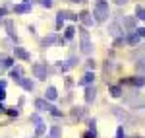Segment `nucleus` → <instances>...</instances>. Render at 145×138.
<instances>
[{"instance_id":"f257e3e1","label":"nucleus","mask_w":145,"mask_h":138,"mask_svg":"<svg viewBox=\"0 0 145 138\" xmlns=\"http://www.w3.org/2000/svg\"><path fill=\"white\" fill-rule=\"evenodd\" d=\"M108 14H110V10H108V4L105 2V0H97L95 2V6H93V20L97 23H103L106 22V18H108Z\"/></svg>"},{"instance_id":"f03ea898","label":"nucleus","mask_w":145,"mask_h":138,"mask_svg":"<svg viewBox=\"0 0 145 138\" xmlns=\"http://www.w3.org/2000/svg\"><path fill=\"white\" fill-rule=\"evenodd\" d=\"M124 103L130 105L135 111L145 109V95L143 93H137V92H132V93H128V95H124Z\"/></svg>"},{"instance_id":"7ed1b4c3","label":"nucleus","mask_w":145,"mask_h":138,"mask_svg":"<svg viewBox=\"0 0 145 138\" xmlns=\"http://www.w3.org/2000/svg\"><path fill=\"white\" fill-rule=\"evenodd\" d=\"M79 39H81V43H79V51L83 53V55H91V51H93V45H91V37H89V31L85 29V27H81L79 29Z\"/></svg>"},{"instance_id":"20e7f679","label":"nucleus","mask_w":145,"mask_h":138,"mask_svg":"<svg viewBox=\"0 0 145 138\" xmlns=\"http://www.w3.org/2000/svg\"><path fill=\"white\" fill-rule=\"evenodd\" d=\"M31 72H33V76L37 78V80H46L50 70H48V66L43 64V62H35L33 66H31Z\"/></svg>"},{"instance_id":"39448f33","label":"nucleus","mask_w":145,"mask_h":138,"mask_svg":"<svg viewBox=\"0 0 145 138\" xmlns=\"http://www.w3.org/2000/svg\"><path fill=\"white\" fill-rule=\"evenodd\" d=\"M110 113H112L114 117H118L122 123H128V121H130V117H132L130 113H126L122 107H110Z\"/></svg>"},{"instance_id":"423d86ee","label":"nucleus","mask_w":145,"mask_h":138,"mask_svg":"<svg viewBox=\"0 0 145 138\" xmlns=\"http://www.w3.org/2000/svg\"><path fill=\"white\" fill-rule=\"evenodd\" d=\"M83 97H85V103L91 105L95 99H97V88H95V86H87V88H85V95H83Z\"/></svg>"},{"instance_id":"0eeeda50","label":"nucleus","mask_w":145,"mask_h":138,"mask_svg":"<svg viewBox=\"0 0 145 138\" xmlns=\"http://www.w3.org/2000/svg\"><path fill=\"white\" fill-rule=\"evenodd\" d=\"M85 115H87V109L85 107H72V111H70L72 121H79V119H83Z\"/></svg>"},{"instance_id":"6e6552de","label":"nucleus","mask_w":145,"mask_h":138,"mask_svg":"<svg viewBox=\"0 0 145 138\" xmlns=\"http://www.w3.org/2000/svg\"><path fill=\"white\" fill-rule=\"evenodd\" d=\"M78 16H79V22L83 23L85 27H91V25L95 23V20H93V14H89L87 10H83L81 14H78Z\"/></svg>"},{"instance_id":"1a4fd4ad","label":"nucleus","mask_w":145,"mask_h":138,"mask_svg":"<svg viewBox=\"0 0 145 138\" xmlns=\"http://www.w3.org/2000/svg\"><path fill=\"white\" fill-rule=\"evenodd\" d=\"M35 109H37V111H48V113H50L54 107L48 103V99H35Z\"/></svg>"},{"instance_id":"9d476101","label":"nucleus","mask_w":145,"mask_h":138,"mask_svg":"<svg viewBox=\"0 0 145 138\" xmlns=\"http://www.w3.org/2000/svg\"><path fill=\"white\" fill-rule=\"evenodd\" d=\"M56 41H60V37L54 35V33H50L48 37H43V39H41V47H43V49H48L50 45H54Z\"/></svg>"},{"instance_id":"9b49d317","label":"nucleus","mask_w":145,"mask_h":138,"mask_svg":"<svg viewBox=\"0 0 145 138\" xmlns=\"http://www.w3.org/2000/svg\"><path fill=\"white\" fill-rule=\"evenodd\" d=\"M4 27H6V33H8V37H10V39H14V41H18V35H16V27H14V22H12V20H6Z\"/></svg>"},{"instance_id":"f8f14e48","label":"nucleus","mask_w":145,"mask_h":138,"mask_svg":"<svg viewBox=\"0 0 145 138\" xmlns=\"http://www.w3.org/2000/svg\"><path fill=\"white\" fill-rule=\"evenodd\" d=\"M93 82H95V74H93L91 70H87V72H85V76L78 82V86H91Z\"/></svg>"},{"instance_id":"ddd939ff","label":"nucleus","mask_w":145,"mask_h":138,"mask_svg":"<svg viewBox=\"0 0 145 138\" xmlns=\"http://www.w3.org/2000/svg\"><path fill=\"white\" fill-rule=\"evenodd\" d=\"M128 33H130V35H126V37H124V41H126L128 45H137V43H139V39H141L139 33H137V31H128Z\"/></svg>"},{"instance_id":"4468645a","label":"nucleus","mask_w":145,"mask_h":138,"mask_svg":"<svg viewBox=\"0 0 145 138\" xmlns=\"http://www.w3.org/2000/svg\"><path fill=\"white\" fill-rule=\"evenodd\" d=\"M128 84H132L134 88H143L145 86V74H137L132 80H128Z\"/></svg>"},{"instance_id":"2eb2a0df","label":"nucleus","mask_w":145,"mask_h":138,"mask_svg":"<svg viewBox=\"0 0 145 138\" xmlns=\"http://www.w3.org/2000/svg\"><path fill=\"white\" fill-rule=\"evenodd\" d=\"M16 14H29L31 12V2H23V4H16L14 6Z\"/></svg>"},{"instance_id":"dca6fc26","label":"nucleus","mask_w":145,"mask_h":138,"mask_svg":"<svg viewBox=\"0 0 145 138\" xmlns=\"http://www.w3.org/2000/svg\"><path fill=\"white\" fill-rule=\"evenodd\" d=\"M14 55L18 58H22V60H31V55H29L23 47H14Z\"/></svg>"},{"instance_id":"f3484780","label":"nucleus","mask_w":145,"mask_h":138,"mask_svg":"<svg viewBox=\"0 0 145 138\" xmlns=\"http://www.w3.org/2000/svg\"><path fill=\"white\" fill-rule=\"evenodd\" d=\"M122 25L128 29V31H135V18L134 16H126L122 20Z\"/></svg>"},{"instance_id":"a211bd4d","label":"nucleus","mask_w":145,"mask_h":138,"mask_svg":"<svg viewBox=\"0 0 145 138\" xmlns=\"http://www.w3.org/2000/svg\"><path fill=\"white\" fill-rule=\"evenodd\" d=\"M18 84L22 86V88L25 90V92H33V90H35V84H33L31 80H29V78H22V80L18 82Z\"/></svg>"},{"instance_id":"6ab92c4d","label":"nucleus","mask_w":145,"mask_h":138,"mask_svg":"<svg viewBox=\"0 0 145 138\" xmlns=\"http://www.w3.org/2000/svg\"><path fill=\"white\" fill-rule=\"evenodd\" d=\"M56 97H58L56 88H54V86H48V88H46V92H45V99H48V101H54Z\"/></svg>"},{"instance_id":"aec40b11","label":"nucleus","mask_w":145,"mask_h":138,"mask_svg":"<svg viewBox=\"0 0 145 138\" xmlns=\"http://www.w3.org/2000/svg\"><path fill=\"white\" fill-rule=\"evenodd\" d=\"M120 31H124V29H120V25H118L116 22H112L110 25H108V33H110L112 37H118V35H120Z\"/></svg>"},{"instance_id":"412c9836","label":"nucleus","mask_w":145,"mask_h":138,"mask_svg":"<svg viewBox=\"0 0 145 138\" xmlns=\"http://www.w3.org/2000/svg\"><path fill=\"white\" fill-rule=\"evenodd\" d=\"M108 92H110L112 97H122V95H124L122 86H110V88H108Z\"/></svg>"},{"instance_id":"4be33fe9","label":"nucleus","mask_w":145,"mask_h":138,"mask_svg":"<svg viewBox=\"0 0 145 138\" xmlns=\"http://www.w3.org/2000/svg\"><path fill=\"white\" fill-rule=\"evenodd\" d=\"M22 74H23V70L20 68V66H16V68H12V70H10V76L14 78V80H16V84L22 80Z\"/></svg>"},{"instance_id":"5701e85b","label":"nucleus","mask_w":145,"mask_h":138,"mask_svg":"<svg viewBox=\"0 0 145 138\" xmlns=\"http://www.w3.org/2000/svg\"><path fill=\"white\" fill-rule=\"evenodd\" d=\"M135 70H137L139 74H145V57H141V58L135 60Z\"/></svg>"},{"instance_id":"b1692460","label":"nucleus","mask_w":145,"mask_h":138,"mask_svg":"<svg viewBox=\"0 0 145 138\" xmlns=\"http://www.w3.org/2000/svg\"><path fill=\"white\" fill-rule=\"evenodd\" d=\"M74 35H76V29L72 25H68L66 29H64V39H74Z\"/></svg>"},{"instance_id":"393cba45","label":"nucleus","mask_w":145,"mask_h":138,"mask_svg":"<svg viewBox=\"0 0 145 138\" xmlns=\"http://www.w3.org/2000/svg\"><path fill=\"white\" fill-rule=\"evenodd\" d=\"M62 136V128L60 127H52L50 128V138H60Z\"/></svg>"},{"instance_id":"a878e982","label":"nucleus","mask_w":145,"mask_h":138,"mask_svg":"<svg viewBox=\"0 0 145 138\" xmlns=\"http://www.w3.org/2000/svg\"><path fill=\"white\" fill-rule=\"evenodd\" d=\"M135 18L145 20V8H143V6H137V8H135Z\"/></svg>"},{"instance_id":"bb28decb","label":"nucleus","mask_w":145,"mask_h":138,"mask_svg":"<svg viewBox=\"0 0 145 138\" xmlns=\"http://www.w3.org/2000/svg\"><path fill=\"white\" fill-rule=\"evenodd\" d=\"M6 113L10 117H18L20 115V109H16V107H10V109H8V107H6Z\"/></svg>"},{"instance_id":"cd10ccee","label":"nucleus","mask_w":145,"mask_h":138,"mask_svg":"<svg viewBox=\"0 0 145 138\" xmlns=\"http://www.w3.org/2000/svg\"><path fill=\"white\" fill-rule=\"evenodd\" d=\"M87 127H89V130L97 132V121H95V119H89V121H87Z\"/></svg>"},{"instance_id":"c85d7f7f","label":"nucleus","mask_w":145,"mask_h":138,"mask_svg":"<svg viewBox=\"0 0 145 138\" xmlns=\"http://www.w3.org/2000/svg\"><path fill=\"white\" fill-rule=\"evenodd\" d=\"M45 134V125H37V130H35V136H43Z\"/></svg>"},{"instance_id":"c756f323","label":"nucleus","mask_w":145,"mask_h":138,"mask_svg":"<svg viewBox=\"0 0 145 138\" xmlns=\"http://www.w3.org/2000/svg\"><path fill=\"white\" fill-rule=\"evenodd\" d=\"M39 4L43 8H52V0H39Z\"/></svg>"},{"instance_id":"7c9ffc66","label":"nucleus","mask_w":145,"mask_h":138,"mask_svg":"<svg viewBox=\"0 0 145 138\" xmlns=\"http://www.w3.org/2000/svg\"><path fill=\"white\" fill-rule=\"evenodd\" d=\"M116 138H126V132H124V127L116 128Z\"/></svg>"},{"instance_id":"2f4dec72","label":"nucleus","mask_w":145,"mask_h":138,"mask_svg":"<svg viewBox=\"0 0 145 138\" xmlns=\"http://www.w3.org/2000/svg\"><path fill=\"white\" fill-rule=\"evenodd\" d=\"M31 123H35V125H43V123H41V117H39V115H31Z\"/></svg>"},{"instance_id":"473e14b6","label":"nucleus","mask_w":145,"mask_h":138,"mask_svg":"<svg viewBox=\"0 0 145 138\" xmlns=\"http://www.w3.org/2000/svg\"><path fill=\"white\" fill-rule=\"evenodd\" d=\"M97 136V132H93V130H87L85 134H83V138H95Z\"/></svg>"},{"instance_id":"72a5a7b5","label":"nucleus","mask_w":145,"mask_h":138,"mask_svg":"<svg viewBox=\"0 0 145 138\" xmlns=\"http://www.w3.org/2000/svg\"><path fill=\"white\" fill-rule=\"evenodd\" d=\"M93 68H95V60L89 58V60H87V70H93Z\"/></svg>"},{"instance_id":"f704fd0d","label":"nucleus","mask_w":145,"mask_h":138,"mask_svg":"<svg viewBox=\"0 0 145 138\" xmlns=\"http://www.w3.org/2000/svg\"><path fill=\"white\" fill-rule=\"evenodd\" d=\"M135 31L139 33V37H143V39H145V27H139V29H135Z\"/></svg>"},{"instance_id":"c9c22d12","label":"nucleus","mask_w":145,"mask_h":138,"mask_svg":"<svg viewBox=\"0 0 145 138\" xmlns=\"http://www.w3.org/2000/svg\"><path fill=\"white\" fill-rule=\"evenodd\" d=\"M4 70H6V64H4V60H2V58H0V74H2V72H4Z\"/></svg>"},{"instance_id":"e433bc0d","label":"nucleus","mask_w":145,"mask_h":138,"mask_svg":"<svg viewBox=\"0 0 145 138\" xmlns=\"http://www.w3.org/2000/svg\"><path fill=\"white\" fill-rule=\"evenodd\" d=\"M114 4H118V6H124V4H128V0H114Z\"/></svg>"},{"instance_id":"4c0bfd02","label":"nucleus","mask_w":145,"mask_h":138,"mask_svg":"<svg viewBox=\"0 0 145 138\" xmlns=\"http://www.w3.org/2000/svg\"><path fill=\"white\" fill-rule=\"evenodd\" d=\"M74 86V80H70V78H66V88H72Z\"/></svg>"},{"instance_id":"58836bf2","label":"nucleus","mask_w":145,"mask_h":138,"mask_svg":"<svg viewBox=\"0 0 145 138\" xmlns=\"http://www.w3.org/2000/svg\"><path fill=\"white\" fill-rule=\"evenodd\" d=\"M4 99H6V92H4V90H0V101H4Z\"/></svg>"},{"instance_id":"ea45409f","label":"nucleus","mask_w":145,"mask_h":138,"mask_svg":"<svg viewBox=\"0 0 145 138\" xmlns=\"http://www.w3.org/2000/svg\"><path fill=\"white\" fill-rule=\"evenodd\" d=\"M4 16H6V8H0V20H2Z\"/></svg>"},{"instance_id":"a19ab883","label":"nucleus","mask_w":145,"mask_h":138,"mask_svg":"<svg viewBox=\"0 0 145 138\" xmlns=\"http://www.w3.org/2000/svg\"><path fill=\"white\" fill-rule=\"evenodd\" d=\"M4 111H6V105H4V103H0V115H2Z\"/></svg>"},{"instance_id":"79ce46f5","label":"nucleus","mask_w":145,"mask_h":138,"mask_svg":"<svg viewBox=\"0 0 145 138\" xmlns=\"http://www.w3.org/2000/svg\"><path fill=\"white\" fill-rule=\"evenodd\" d=\"M6 88V80H0V90H4Z\"/></svg>"},{"instance_id":"37998d69","label":"nucleus","mask_w":145,"mask_h":138,"mask_svg":"<svg viewBox=\"0 0 145 138\" xmlns=\"http://www.w3.org/2000/svg\"><path fill=\"white\" fill-rule=\"evenodd\" d=\"M70 2H76V4H79V2H85V0H70Z\"/></svg>"},{"instance_id":"c03bdc74","label":"nucleus","mask_w":145,"mask_h":138,"mask_svg":"<svg viewBox=\"0 0 145 138\" xmlns=\"http://www.w3.org/2000/svg\"><path fill=\"white\" fill-rule=\"evenodd\" d=\"M135 138H143V136H135Z\"/></svg>"},{"instance_id":"a18cd8bd","label":"nucleus","mask_w":145,"mask_h":138,"mask_svg":"<svg viewBox=\"0 0 145 138\" xmlns=\"http://www.w3.org/2000/svg\"><path fill=\"white\" fill-rule=\"evenodd\" d=\"M25 2H31V0H25Z\"/></svg>"},{"instance_id":"49530a36","label":"nucleus","mask_w":145,"mask_h":138,"mask_svg":"<svg viewBox=\"0 0 145 138\" xmlns=\"http://www.w3.org/2000/svg\"><path fill=\"white\" fill-rule=\"evenodd\" d=\"M48 138H50V136H48Z\"/></svg>"}]
</instances>
